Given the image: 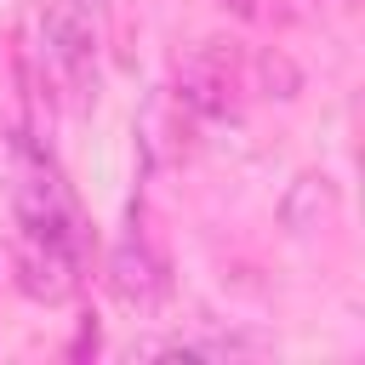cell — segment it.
Returning <instances> with one entry per match:
<instances>
[{
    "label": "cell",
    "instance_id": "6da1fadb",
    "mask_svg": "<svg viewBox=\"0 0 365 365\" xmlns=\"http://www.w3.org/2000/svg\"><path fill=\"white\" fill-rule=\"evenodd\" d=\"M40 63H46V74L68 97L86 103L97 91V46H91V29H86V17H80L74 0L68 6H51L40 17Z\"/></svg>",
    "mask_w": 365,
    "mask_h": 365
},
{
    "label": "cell",
    "instance_id": "7a4b0ae2",
    "mask_svg": "<svg viewBox=\"0 0 365 365\" xmlns=\"http://www.w3.org/2000/svg\"><path fill=\"white\" fill-rule=\"evenodd\" d=\"M11 268H17L23 297H34V302H68L74 285H80V245L17 228V240H11Z\"/></svg>",
    "mask_w": 365,
    "mask_h": 365
},
{
    "label": "cell",
    "instance_id": "3957f363",
    "mask_svg": "<svg viewBox=\"0 0 365 365\" xmlns=\"http://www.w3.org/2000/svg\"><path fill=\"white\" fill-rule=\"evenodd\" d=\"M108 291L125 308H137V314H154L160 308V297H165V262L154 257L148 240L131 234V240L114 245V257H108Z\"/></svg>",
    "mask_w": 365,
    "mask_h": 365
},
{
    "label": "cell",
    "instance_id": "277c9868",
    "mask_svg": "<svg viewBox=\"0 0 365 365\" xmlns=\"http://www.w3.org/2000/svg\"><path fill=\"white\" fill-rule=\"evenodd\" d=\"M342 217V194H336V182L325 177V171H302L291 188H285V200H279V222H285V234H319V228H331Z\"/></svg>",
    "mask_w": 365,
    "mask_h": 365
},
{
    "label": "cell",
    "instance_id": "5b68a950",
    "mask_svg": "<svg viewBox=\"0 0 365 365\" xmlns=\"http://www.w3.org/2000/svg\"><path fill=\"white\" fill-rule=\"evenodd\" d=\"M222 6H228L234 17H257V0H222Z\"/></svg>",
    "mask_w": 365,
    "mask_h": 365
},
{
    "label": "cell",
    "instance_id": "8992f818",
    "mask_svg": "<svg viewBox=\"0 0 365 365\" xmlns=\"http://www.w3.org/2000/svg\"><path fill=\"white\" fill-rule=\"evenodd\" d=\"M11 143H17V137H11V125H6V114H0V154H11Z\"/></svg>",
    "mask_w": 365,
    "mask_h": 365
},
{
    "label": "cell",
    "instance_id": "52a82bcc",
    "mask_svg": "<svg viewBox=\"0 0 365 365\" xmlns=\"http://www.w3.org/2000/svg\"><path fill=\"white\" fill-rule=\"evenodd\" d=\"M74 6H80V11H91V6H97V0H74Z\"/></svg>",
    "mask_w": 365,
    "mask_h": 365
}]
</instances>
